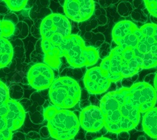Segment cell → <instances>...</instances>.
<instances>
[{
    "mask_svg": "<svg viewBox=\"0 0 157 140\" xmlns=\"http://www.w3.org/2000/svg\"><path fill=\"white\" fill-rule=\"evenodd\" d=\"M99 107L104 116V127L111 133L128 132L140 123L141 107L130 88L107 93L101 100Z\"/></svg>",
    "mask_w": 157,
    "mask_h": 140,
    "instance_id": "obj_1",
    "label": "cell"
},
{
    "mask_svg": "<svg viewBox=\"0 0 157 140\" xmlns=\"http://www.w3.org/2000/svg\"><path fill=\"white\" fill-rule=\"evenodd\" d=\"M142 59L135 49L116 46L101 63L100 68L111 82L115 83L132 77L143 70Z\"/></svg>",
    "mask_w": 157,
    "mask_h": 140,
    "instance_id": "obj_2",
    "label": "cell"
},
{
    "mask_svg": "<svg viewBox=\"0 0 157 140\" xmlns=\"http://www.w3.org/2000/svg\"><path fill=\"white\" fill-rule=\"evenodd\" d=\"M50 136L57 140H70L79 130V120L75 114L68 110L49 106L44 111Z\"/></svg>",
    "mask_w": 157,
    "mask_h": 140,
    "instance_id": "obj_3",
    "label": "cell"
},
{
    "mask_svg": "<svg viewBox=\"0 0 157 140\" xmlns=\"http://www.w3.org/2000/svg\"><path fill=\"white\" fill-rule=\"evenodd\" d=\"M57 46L62 57L66 58L69 64L74 68L93 66L99 58L98 50L92 46H87L77 35L71 34L63 38Z\"/></svg>",
    "mask_w": 157,
    "mask_h": 140,
    "instance_id": "obj_4",
    "label": "cell"
},
{
    "mask_svg": "<svg viewBox=\"0 0 157 140\" xmlns=\"http://www.w3.org/2000/svg\"><path fill=\"white\" fill-rule=\"evenodd\" d=\"M81 88L77 82L69 77H60L54 80L49 88V97L54 106L69 109L79 102Z\"/></svg>",
    "mask_w": 157,
    "mask_h": 140,
    "instance_id": "obj_5",
    "label": "cell"
},
{
    "mask_svg": "<svg viewBox=\"0 0 157 140\" xmlns=\"http://www.w3.org/2000/svg\"><path fill=\"white\" fill-rule=\"evenodd\" d=\"M155 26L151 23L143 25L140 28L142 35L135 50L143 61V70H149L157 66V41L153 37Z\"/></svg>",
    "mask_w": 157,
    "mask_h": 140,
    "instance_id": "obj_6",
    "label": "cell"
},
{
    "mask_svg": "<svg viewBox=\"0 0 157 140\" xmlns=\"http://www.w3.org/2000/svg\"><path fill=\"white\" fill-rule=\"evenodd\" d=\"M142 35L140 28L132 22L122 20L117 23L112 30L113 42L123 48L135 49Z\"/></svg>",
    "mask_w": 157,
    "mask_h": 140,
    "instance_id": "obj_7",
    "label": "cell"
},
{
    "mask_svg": "<svg viewBox=\"0 0 157 140\" xmlns=\"http://www.w3.org/2000/svg\"><path fill=\"white\" fill-rule=\"evenodd\" d=\"M71 23L66 17L54 14L42 20L40 31L42 39L49 40L56 36L67 37L71 35Z\"/></svg>",
    "mask_w": 157,
    "mask_h": 140,
    "instance_id": "obj_8",
    "label": "cell"
},
{
    "mask_svg": "<svg viewBox=\"0 0 157 140\" xmlns=\"http://www.w3.org/2000/svg\"><path fill=\"white\" fill-rule=\"evenodd\" d=\"M25 118V110L18 102L9 99L0 107V121L11 131L19 129Z\"/></svg>",
    "mask_w": 157,
    "mask_h": 140,
    "instance_id": "obj_9",
    "label": "cell"
},
{
    "mask_svg": "<svg viewBox=\"0 0 157 140\" xmlns=\"http://www.w3.org/2000/svg\"><path fill=\"white\" fill-rule=\"evenodd\" d=\"M30 85L37 90L50 88L55 80L54 73L45 63H37L29 70L27 75Z\"/></svg>",
    "mask_w": 157,
    "mask_h": 140,
    "instance_id": "obj_10",
    "label": "cell"
},
{
    "mask_svg": "<svg viewBox=\"0 0 157 140\" xmlns=\"http://www.w3.org/2000/svg\"><path fill=\"white\" fill-rule=\"evenodd\" d=\"M94 9L92 0H67L63 5L66 17L77 22L88 20L94 14Z\"/></svg>",
    "mask_w": 157,
    "mask_h": 140,
    "instance_id": "obj_11",
    "label": "cell"
},
{
    "mask_svg": "<svg viewBox=\"0 0 157 140\" xmlns=\"http://www.w3.org/2000/svg\"><path fill=\"white\" fill-rule=\"evenodd\" d=\"M130 90L141 107V113H145L155 107L157 93L153 86L144 82H138L131 86Z\"/></svg>",
    "mask_w": 157,
    "mask_h": 140,
    "instance_id": "obj_12",
    "label": "cell"
},
{
    "mask_svg": "<svg viewBox=\"0 0 157 140\" xmlns=\"http://www.w3.org/2000/svg\"><path fill=\"white\" fill-rule=\"evenodd\" d=\"M84 83L89 93L96 95L106 92L111 85V82L100 66L89 69L85 74Z\"/></svg>",
    "mask_w": 157,
    "mask_h": 140,
    "instance_id": "obj_13",
    "label": "cell"
},
{
    "mask_svg": "<svg viewBox=\"0 0 157 140\" xmlns=\"http://www.w3.org/2000/svg\"><path fill=\"white\" fill-rule=\"evenodd\" d=\"M78 120L81 128L90 133L98 132L105 125L104 116L100 107L95 106H89L82 110Z\"/></svg>",
    "mask_w": 157,
    "mask_h": 140,
    "instance_id": "obj_14",
    "label": "cell"
},
{
    "mask_svg": "<svg viewBox=\"0 0 157 140\" xmlns=\"http://www.w3.org/2000/svg\"><path fill=\"white\" fill-rule=\"evenodd\" d=\"M42 48L44 53V62L52 70H57L60 65L62 58L58 46L48 40H42Z\"/></svg>",
    "mask_w": 157,
    "mask_h": 140,
    "instance_id": "obj_15",
    "label": "cell"
},
{
    "mask_svg": "<svg viewBox=\"0 0 157 140\" xmlns=\"http://www.w3.org/2000/svg\"><path fill=\"white\" fill-rule=\"evenodd\" d=\"M143 131L150 137L157 139V107H153L143 116Z\"/></svg>",
    "mask_w": 157,
    "mask_h": 140,
    "instance_id": "obj_16",
    "label": "cell"
},
{
    "mask_svg": "<svg viewBox=\"0 0 157 140\" xmlns=\"http://www.w3.org/2000/svg\"><path fill=\"white\" fill-rule=\"evenodd\" d=\"M13 56V49L6 38H0V68L8 66Z\"/></svg>",
    "mask_w": 157,
    "mask_h": 140,
    "instance_id": "obj_17",
    "label": "cell"
},
{
    "mask_svg": "<svg viewBox=\"0 0 157 140\" xmlns=\"http://www.w3.org/2000/svg\"><path fill=\"white\" fill-rule=\"evenodd\" d=\"M15 26L13 23L8 20H0V38H7L13 34Z\"/></svg>",
    "mask_w": 157,
    "mask_h": 140,
    "instance_id": "obj_18",
    "label": "cell"
},
{
    "mask_svg": "<svg viewBox=\"0 0 157 140\" xmlns=\"http://www.w3.org/2000/svg\"><path fill=\"white\" fill-rule=\"evenodd\" d=\"M134 9L133 5L129 2H121L117 6V12L120 16L126 17L131 15Z\"/></svg>",
    "mask_w": 157,
    "mask_h": 140,
    "instance_id": "obj_19",
    "label": "cell"
},
{
    "mask_svg": "<svg viewBox=\"0 0 157 140\" xmlns=\"http://www.w3.org/2000/svg\"><path fill=\"white\" fill-rule=\"evenodd\" d=\"M8 7L13 11H18L23 10L27 5V1L24 0H11V1H5Z\"/></svg>",
    "mask_w": 157,
    "mask_h": 140,
    "instance_id": "obj_20",
    "label": "cell"
},
{
    "mask_svg": "<svg viewBox=\"0 0 157 140\" xmlns=\"http://www.w3.org/2000/svg\"><path fill=\"white\" fill-rule=\"evenodd\" d=\"M131 17L134 21L141 23H145L148 19L147 14H145L144 10L134 9L131 14Z\"/></svg>",
    "mask_w": 157,
    "mask_h": 140,
    "instance_id": "obj_21",
    "label": "cell"
},
{
    "mask_svg": "<svg viewBox=\"0 0 157 140\" xmlns=\"http://www.w3.org/2000/svg\"><path fill=\"white\" fill-rule=\"evenodd\" d=\"M10 99L9 90L6 85L0 81V107Z\"/></svg>",
    "mask_w": 157,
    "mask_h": 140,
    "instance_id": "obj_22",
    "label": "cell"
},
{
    "mask_svg": "<svg viewBox=\"0 0 157 140\" xmlns=\"http://www.w3.org/2000/svg\"><path fill=\"white\" fill-rule=\"evenodd\" d=\"M144 2L148 13L151 16L157 18V0H147Z\"/></svg>",
    "mask_w": 157,
    "mask_h": 140,
    "instance_id": "obj_23",
    "label": "cell"
},
{
    "mask_svg": "<svg viewBox=\"0 0 157 140\" xmlns=\"http://www.w3.org/2000/svg\"><path fill=\"white\" fill-rule=\"evenodd\" d=\"M12 138V131L0 121V140H11Z\"/></svg>",
    "mask_w": 157,
    "mask_h": 140,
    "instance_id": "obj_24",
    "label": "cell"
},
{
    "mask_svg": "<svg viewBox=\"0 0 157 140\" xmlns=\"http://www.w3.org/2000/svg\"><path fill=\"white\" fill-rule=\"evenodd\" d=\"M155 77V74H150L146 76L145 78V80H144V82H145V83L150 85L151 81L153 80L154 82Z\"/></svg>",
    "mask_w": 157,
    "mask_h": 140,
    "instance_id": "obj_25",
    "label": "cell"
},
{
    "mask_svg": "<svg viewBox=\"0 0 157 140\" xmlns=\"http://www.w3.org/2000/svg\"><path fill=\"white\" fill-rule=\"evenodd\" d=\"M155 90H156L157 93V73L155 74V80H154V86H153Z\"/></svg>",
    "mask_w": 157,
    "mask_h": 140,
    "instance_id": "obj_26",
    "label": "cell"
},
{
    "mask_svg": "<svg viewBox=\"0 0 157 140\" xmlns=\"http://www.w3.org/2000/svg\"><path fill=\"white\" fill-rule=\"evenodd\" d=\"M153 37L155 39V40L157 41V25H156L155 26V32L153 34Z\"/></svg>",
    "mask_w": 157,
    "mask_h": 140,
    "instance_id": "obj_27",
    "label": "cell"
},
{
    "mask_svg": "<svg viewBox=\"0 0 157 140\" xmlns=\"http://www.w3.org/2000/svg\"><path fill=\"white\" fill-rule=\"evenodd\" d=\"M94 140H112V139L107 138H105V137H101V138H96V139H95Z\"/></svg>",
    "mask_w": 157,
    "mask_h": 140,
    "instance_id": "obj_28",
    "label": "cell"
},
{
    "mask_svg": "<svg viewBox=\"0 0 157 140\" xmlns=\"http://www.w3.org/2000/svg\"><path fill=\"white\" fill-rule=\"evenodd\" d=\"M156 140H157V139H156Z\"/></svg>",
    "mask_w": 157,
    "mask_h": 140,
    "instance_id": "obj_29",
    "label": "cell"
}]
</instances>
